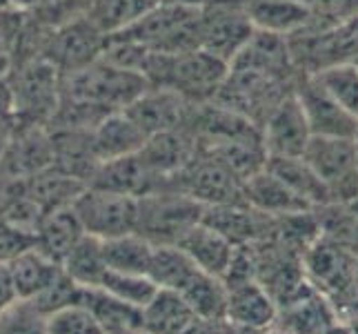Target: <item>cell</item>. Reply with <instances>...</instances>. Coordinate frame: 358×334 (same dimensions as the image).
Instances as JSON below:
<instances>
[{"label": "cell", "mask_w": 358, "mask_h": 334, "mask_svg": "<svg viewBox=\"0 0 358 334\" xmlns=\"http://www.w3.org/2000/svg\"><path fill=\"white\" fill-rule=\"evenodd\" d=\"M152 7V0H83V18L103 34L114 36L127 29Z\"/></svg>", "instance_id": "cell-35"}, {"label": "cell", "mask_w": 358, "mask_h": 334, "mask_svg": "<svg viewBox=\"0 0 358 334\" xmlns=\"http://www.w3.org/2000/svg\"><path fill=\"white\" fill-rule=\"evenodd\" d=\"M352 65H354V67H356V69H358V58H356V60H354V63H352Z\"/></svg>", "instance_id": "cell-52"}, {"label": "cell", "mask_w": 358, "mask_h": 334, "mask_svg": "<svg viewBox=\"0 0 358 334\" xmlns=\"http://www.w3.org/2000/svg\"><path fill=\"white\" fill-rule=\"evenodd\" d=\"M52 141V167L90 183L94 169L101 165L90 130H47Z\"/></svg>", "instance_id": "cell-22"}, {"label": "cell", "mask_w": 358, "mask_h": 334, "mask_svg": "<svg viewBox=\"0 0 358 334\" xmlns=\"http://www.w3.org/2000/svg\"><path fill=\"white\" fill-rule=\"evenodd\" d=\"M201 272L203 270L182 250H178L176 245H154V254H152V263H150L147 277H150L160 290H171L180 294Z\"/></svg>", "instance_id": "cell-34"}, {"label": "cell", "mask_w": 358, "mask_h": 334, "mask_svg": "<svg viewBox=\"0 0 358 334\" xmlns=\"http://www.w3.org/2000/svg\"><path fill=\"white\" fill-rule=\"evenodd\" d=\"M254 29L289 36L312 18V11L301 0H243Z\"/></svg>", "instance_id": "cell-30"}, {"label": "cell", "mask_w": 358, "mask_h": 334, "mask_svg": "<svg viewBox=\"0 0 358 334\" xmlns=\"http://www.w3.org/2000/svg\"><path fill=\"white\" fill-rule=\"evenodd\" d=\"M7 267L20 301L36 299L63 274V265L43 254L41 250H36V247L16 256Z\"/></svg>", "instance_id": "cell-28"}, {"label": "cell", "mask_w": 358, "mask_h": 334, "mask_svg": "<svg viewBox=\"0 0 358 334\" xmlns=\"http://www.w3.org/2000/svg\"><path fill=\"white\" fill-rule=\"evenodd\" d=\"M323 88L329 92V96L358 120V69L348 65H336L314 76Z\"/></svg>", "instance_id": "cell-40"}, {"label": "cell", "mask_w": 358, "mask_h": 334, "mask_svg": "<svg viewBox=\"0 0 358 334\" xmlns=\"http://www.w3.org/2000/svg\"><path fill=\"white\" fill-rule=\"evenodd\" d=\"M47 334H105L103 326L83 303H71L45 316Z\"/></svg>", "instance_id": "cell-41"}, {"label": "cell", "mask_w": 358, "mask_h": 334, "mask_svg": "<svg viewBox=\"0 0 358 334\" xmlns=\"http://www.w3.org/2000/svg\"><path fill=\"white\" fill-rule=\"evenodd\" d=\"M199 154V141L187 127H176L147 136L145 145L138 150V156L145 160L156 176L165 183L189 163Z\"/></svg>", "instance_id": "cell-20"}, {"label": "cell", "mask_w": 358, "mask_h": 334, "mask_svg": "<svg viewBox=\"0 0 358 334\" xmlns=\"http://www.w3.org/2000/svg\"><path fill=\"white\" fill-rule=\"evenodd\" d=\"M109 36L85 18H73L47 34L41 58L47 60L60 76L90 67L105 54Z\"/></svg>", "instance_id": "cell-11"}, {"label": "cell", "mask_w": 358, "mask_h": 334, "mask_svg": "<svg viewBox=\"0 0 358 334\" xmlns=\"http://www.w3.org/2000/svg\"><path fill=\"white\" fill-rule=\"evenodd\" d=\"M227 71L229 63L205 49H194L187 54L147 52L141 65V76L150 88L171 90L194 105L214 101Z\"/></svg>", "instance_id": "cell-1"}, {"label": "cell", "mask_w": 358, "mask_h": 334, "mask_svg": "<svg viewBox=\"0 0 358 334\" xmlns=\"http://www.w3.org/2000/svg\"><path fill=\"white\" fill-rule=\"evenodd\" d=\"M199 14L201 49L231 65V60L254 34V25L247 16L243 0H214L199 9Z\"/></svg>", "instance_id": "cell-12"}, {"label": "cell", "mask_w": 358, "mask_h": 334, "mask_svg": "<svg viewBox=\"0 0 358 334\" xmlns=\"http://www.w3.org/2000/svg\"><path fill=\"white\" fill-rule=\"evenodd\" d=\"M352 332L358 334V321H354V323H352Z\"/></svg>", "instance_id": "cell-49"}, {"label": "cell", "mask_w": 358, "mask_h": 334, "mask_svg": "<svg viewBox=\"0 0 358 334\" xmlns=\"http://www.w3.org/2000/svg\"><path fill=\"white\" fill-rule=\"evenodd\" d=\"M296 76H316L336 65H348L358 58V14L327 29L301 27L285 36Z\"/></svg>", "instance_id": "cell-3"}, {"label": "cell", "mask_w": 358, "mask_h": 334, "mask_svg": "<svg viewBox=\"0 0 358 334\" xmlns=\"http://www.w3.org/2000/svg\"><path fill=\"white\" fill-rule=\"evenodd\" d=\"M180 296L199 319L225 321L227 288H225L223 279L207 274V272H201V274L180 292Z\"/></svg>", "instance_id": "cell-38"}, {"label": "cell", "mask_w": 358, "mask_h": 334, "mask_svg": "<svg viewBox=\"0 0 358 334\" xmlns=\"http://www.w3.org/2000/svg\"><path fill=\"white\" fill-rule=\"evenodd\" d=\"M229 67L252 69L282 81H296V69L292 65L285 36L271 32L254 29L252 39L245 43V47L231 60Z\"/></svg>", "instance_id": "cell-21"}, {"label": "cell", "mask_w": 358, "mask_h": 334, "mask_svg": "<svg viewBox=\"0 0 358 334\" xmlns=\"http://www.w3.org/2000/svg\"><path fill=\"white\" fill-rule=\"evenodd\" d=\"M90 188L125 194L131 199H143V196L158 192L165 185V181L156 176L154 172L145 165V160L136 154H127L120 158L103 160L101 165L94 169L90 179Z\"/></svg>", "instance_id": "cell-18"}, {"label": "cell", "mask_w": 358, "mask_h": 334, "mask_svg": "<svg viewBox=\"0 0 358 334\" xmlns=\"http://www.w3.org/2000/svg\"><path fill=\"white\" fill-rule=\"evenodd\" d=\"M154 245L141 234H122L116 239L103 241V256L107 270L125 272V274H145L150 272Z\"/></svg>", "instance_id": "cell-37"}, {"label": "cell", "mask_w": 358, "mask_h": 334, "mask_svg": "<svg viewBox=\"0 0 358 334\" xmlns=\"http://www.w3.org/2000/svg\"><path fill=\"white\" fill-rule=\"evenodd\" d=\"M176 247L187 254L203 272L218 279H223L227 274L231 258L236 254V245H231L214 228L205 225L203 218L201 223H196L194 228H189L182 234Z\"/></svg>", "instance_id": "cell-24"}, {"label": "cell", "mask_w": 358, "mask_h": 334, "mask_svg": "<svg viewBox=\"0 0 358 334\" xmlns=\"http://www.w3.org/2000/svg\"><path fill=\"white\" fill-rule=\"evenodd\" d=\"M265 167L285 183L296 196H301L312 209L331 203L327 185L305 163L303 156H269Z\"/></svg>", "instance_id": "cell-29"}, {"label": "cell", "mask_w": 358, "mask_h": 334, "mask_svg": "<svg viewBox=\"0 0 358 334\" xmlns=\"http://www.w3.org/2000/svg\"><path fill=\"white\" fill-rule=\"evenodd\" d=\"M278 330L285 334H331L338 326L334 307L314 288L278 307Z\"/></svg>", "instance_id": "cell-23"}, {"label": "cell", "mask_w": 358, "mask_h": 334, "mask_svg": "<svg viewBox=\"0 0 358 334\" xmlns=\"http://www.w3.org/2000/svg\"><path fill=\"white\" fill-rule=\"evenodd\" d=\"M60 265H63L65 274L71 281H76L80 288H98L107 272L103 241L90 237V234H83V239L71 247Z\"/></svg>", "instance_id": "cell-36"}, {"label": "cell", "mask_w": 358, "mask_h": 334, "mask_svg": "<svg viewBox=\"0 0 358 334\" xmlns=\"http://www.w3.org/2000/svg\"><path fill=\"white\" fill-rule=\"evenodd\" d=\"M114 36L145 47L156 54H187L201 49V14L189 7L154 5Z\"/></svg>", "instance_id": "cell-5"}, {"label": "cell", "mask_w": 358, "mask_h": 334, "mask_svg": "<svg viewBox=\"0 0 358 334\" xmlns=\"http://www.w3.org/2000/svg\"><path fill=\"white\" fill-rule=\"evenodd\" d=\"M92 139H94L96 154L103 163V160H109V158L136 154L145 145L147 136L125 111L120 109L98 123L92 132Z\"/></svg>", "instance_id": "cell-27"}, {"label": "cell", "mask_w": 358, "mask_h": 334, "mask_svg": "<svg viewBox=\"0 0 358 334\" xmlns=\"http://www.w3.org/2000/svg\"><path fill=\"white\" fill-rule=\"evenodd\" d=\"M263 147L269 156H303L307 143L312 139L310 123H307L299 98L289 94L261 127Z\"/></svg>", "instance_id": "cell-17"}, {"label": "cell", "mask_w": 358, "mask_h": 334, "mask_svg": "<svg viewBox=\"0 0 358 334\" xmlns=\"http://www.w3.org/2000/svg\"><path fill=\"white\" fill-rule=\"evenodd\" d=\"M294 83L296 81L274 78L252 69L229 67L214 103L247 118L256 127H263V123L271 111L285 101L289 94H294Z\"/></svg>", "instance_id": "cell-6"}, {"label": "cell", "mask_w": 358, "mask_h": 334, "mask_svg": "<svg viewBox=\"0 0 358 334\" xmlns=\"http://www.w3.org/2000/svg\"><path fill=\"white\" fill-rule=\"evenodd\" d=\"M141 312L145 334H185L199 321L180 294L160 288Z\"/></svg>", "instance_id": "cell-31"}, {"label": "cell", "mask_w": 358, "mask_h": 334, "mask_svg": "<svg viewBox=\"0 0 358 334\" xmlns=\"http://www.w3.org/2000/svg\"><path fill=\"white\" fill-rule=\"evenodd\" d=\"M71 209L83 232L101 241L131 234L138 223V199L90 185H85L83 192L73 199Z\"/></svg>", "instance_id": "cell-10"}, {"label": "cell", "mask_w": 358, "mask_h": 334, "mask_svg": "<svg viewBox=\"0 0 358 334\" xmlns=\"http://www.w3.org/2000/svg\"><path fill=\"white\" fill-rule=\"evenodd\" d=\"M163 188H171L185 196H189L203 207L212 205H245L243 181L234 172L220 163L218 158L199 150L178 174L167 179Z\"/></svg>", "instance_id": "cell-8"}, {"label": "cell", "mask_w": 358, "mask_h": 334, "mask_svg": "<svg viewBox=\"0 0 358 334\" xmlns=\"http://www.w3.org/2000/svg\"><path fill=\"white\" fill-rule=\"evenodd\" d=\"M192 107L194 103L185 101L176 92L163 88H147L122 111L145 132V136H152L158 132L185 127L189 120Z\"/></svg>", "instance_id": "cell-16"}, {"label": "cell", "mask_w": 358, "mask_h": 334, "mask_svg": "<svg viewBox=\"0 0 358 334\" xmlns=\"http://www.w3.org/2000/svg\"><path fill=\"white\" fill-rule=\"evenodd\" d=\"M120 334H145L143 330H136V332H120Z\"/></svg>", "instance_id": "cell-50"}, {"label": "cell", "mask_w": 358, "mask_h": 334, "mask_svg": "<svg viewBox=\"0 0 358 334\" xmlns=\"http://www.w3.org/2000/svg\"><path fill=\"white\" fill-rule=\"evenodd\" d=\"M258 334H285V332L278 330V328H269V330H265V332H258Z\"/></svg>", "instance_id": "cell-48"}, {"label": "cell", "mask_w": 358, "mask_h": 334, "mask_svg": "<svg viewBox=\"0 0 358 334\" xmlns=\"http://www.w3.org/2000/svg\"><path fill=\"white\" fill-rule=\"evenodd\" d=\"M14 127H47L60 105V74L43 58L18 63L7 74Z\"/></svg>", "instance_id": "cell-4"}, {"label": "cell", "mask_w": 358, "mask_h": 334, "mask_svg": "<svg viewBox=\"0 0 358 334\" xmlns=\"http://www.w3.org/2000/svg\"><path fill=\"white\" fill-rule=\"evenodd\" d=\"M49 3H56V0H11V7H16V9H34V7L49 5Z\"/></svg>", "instance_id": "cell-47"}, {"label": "cell", "mask_w": 358, "mask_h": 334, "mask_svg": "<svg viewBox=\"0 0 358 334\" xmlns=\"http://www.w3.org/2000/svg\"><path fill=\"white\" fill-rule=\"evenodd\" d=\"M203 223L214 228L231 245H252L274 234L276 216L258 212L252 205H212L205 207Z\"/></svg>", "instance_id": "cell-19"}, {"label": "cell", "mask_w": 358, "mask_h": 334, "mask_svg": "<svg viewBox=\"0 0 358 334\" xmlns=\"http://www.w3.org/2000/svg\"><path fill=\"white\" fill-rule=\"evenodd\" d=\"M205 207L171 188H160L138 199V223L136 234H141L152 245H176L189 228L201 223Z\"/></svg>", "instance_id": "cell-7"}, {"label": "cell", "mask_w": 358, "mask_h": 334, "mask_svg": "<svg viewBox=\"0 0 358 334\" xmlns=\"http://www.w3.org/2000/svg\"><path fill=\"white\" fill-rule=\"evenodd\" d=\"M294 96L303 107L312 136H338V139L358 136V120L350 111H345L314 76H296Z\"/></svg>", "instance_id": "cell-15"}, {"label": "cell", "mask_w": 358, "mask_h": 334, "mask_svg": "<svg viewBox=\"0 0 358 334\" xmlns=\"http://www.w3.org/2000/svg\"><path fill=\"white\" fill-rule=\"evenodd\" d=\"M36 247V232L0 216V263L9 265L16 256Z\"/></svg>", "instance_id": "cell-44"}, {"label": "cell", "mask_w": 358, "mask_h": 334, "mask_svg": "<svg viewBox=\"0 0 358 334\" xmlns=\"http://www.w3.org/2000/svg\"><path fill=\"white\" fill-rule=\"evenodd\" d=\"M214 0H152V5H167V7H189V9H203L205 5Z\"/></svg>", "instance_id": "cell-46"}, {"label": "cell", "mask_w": 358, "mask_h": 334, "mask_svg": "<svg viewBox=\"0 0 358 334\" xmlns=\"http://www.w3.org/2000/svg\"><path fill=\"white\" fill-rule=\"evenodd\" d=\"M83 188H85L83 181L71 179L63 174V172H58L56 167H47L24 183H18L20 194L38 207L41 214L71 205L73 199L83 192Z\"/></svg>", "instance_id": "cell-26"}, {"label": "cell", "mask_w": 358, "mask_h": 334, "mask_svg": "<svg viewBox=\"0 0 358 334\" xmlns=\"http://www.w3.org/2000/svg\"><path fill=\"white\" fill-rule=\"evenodd\" d=\"M83 228L73 214L71 205L54 209L41 216L36 225V250H41L54 261L63 263L69 250L83 239Z\"/></svg>", "instance_id": "cell-32"}, {"label": "cell", "mask_w": 358, "mask_h": 334, "mask_svg": "<svg viewBox=\"0 0 358 334\" xmlns=\"http://www.w3.org/2000/svg\"><path fill=\"white\" fill-rule=\"evenodd\" d=\"M245 201L258 212H265L269 216H285L296 212H310L301 196H296L285 183L278 176H274L267 167H263L258 174L250 176L245 183Z\"/></svg>", "instance_id": "cell-25"}, {"label": "cell", "mask_w": 358, "mask_h": 334, "mask_svg": "<svg viewBox=\"0 0 358 334\" xmlns=\"http://www.w3.org/2000/svg\"><path fill=\"white\" fill-rule=\"evenodd\" d=\"M150 85L141 74L122 69L107 60H96L90 67L60 76V101L78 103L109 116L125 109Z\"/></svg>", "instance_id": "cell-2"}, {"label": "cell", "mask_w": 358, "mask_h": 334, "mask_svg": "<svg viewBox=\"0 0 358 334\" xmlns=\"http://www.w3.org/2000/svg\"><path fill=\"white\" fill-rule=\"evenodd\" d=\"M80 292L83 288L78 286L76 281H71L65 272L60 274L52 286H49L43 294H38L36 299H31L29 303H34V307L38 310L41 314H52L56 310L65 305H71V303H78L80 301Z\"/></svg>", "instance_id": "cell-43"}, {"label": "cell", "mask_w": 358, "mask_h": 334, "mask_svg": "<svg viewBox=\"0 0 358 334\" xmlns=\"http://www.w3.org/2000/svg\"><path fill=\"white\" fill-rule=\"evenodd\" d=\"M101 290L109 292L116 299L125 301L129 305L136 307H143L152 301V296L158 292V286L145 274H125V272H114V270H107L105 277L101 281Z\"/></svg>", "instance_id": "cell-39"}, {"label": "cell", "mask_w": 358, "mask_h": 334, "mask_svg": "<svg viewBox=\"0 0 358 334\" xmlns=\"http://www.w3.org/2000/svg\"><path fill=\"white\" fill-rule=\"evenodd\" d=\"M0 334H47L45 314L29 301H16L0 312Z\"/></svg>", "instance_id": "cell-42"}, {"label": "cell", "mask_w": 358, "mask_h": 334, "mask_svg": "<svg viewBox=\"0 0 358 334\" xmlns=\"http://www.w3.org/2000/svg\"><path fill=\"white\" fill-rule=\"evenodd\" d=\"M227 288L225 321L241 334H258L276 326L278 305L256 279L223 281Z\"/></svg>", "instance_id": "cell-14"}, {"label": "cell", "mask_w": 358, "mask_h": 334, "mask_svg": "<svg viewBox=\"0 0 358 334\" xmlns=\"http://www.w3.org/2000/svg\"><path fill=\"white\" fill-rule=\"evenodd\" d=\"M87 310L96 316L103 326L105 334H120V332H136L143 330V312L141 307L129 305L116 299L101 288H83L80 301Z\"/></svg>", "instance_id": "cell-33"}, {"label": "cell", "mask_w": 358, "mask_h": 334, "mask_svg": "<svg viewBox=\"0 0 358 334\" xmlns=\"http://www.w3.org/2000/svg\"><path fill=\"white\" fill-rule=\"evenodd\" d=\"M356 163H358V136H356Z\"/></svg>", "instance_id": "cell-51"}, {"label": "cell", "mask_w": 358, "mask_h": 334, "mask_svg": "<svg viewBox=\"0 0 358 334\" xmlns=\"http://www.w3.org/2000/svg\"><path fill=\"white\" fill-rule=\"evenodd\" d=\"M20 301L18 294H16V288L14 283H11V274H9V267L0 263V312L9 307L11 303Z\"/></svg>", "instance_id": "cell-45"}, {"label": "cell", "mask_w": 358, "mask_h": 334, "mask_svg": "<svg viewBox=\"0 0 358 334\" xmlns=\"http://www.w3.org/2000/svg\"><path fill=\"white\" fill-rule=\"evenodd\" d=\"M303 160L327 185L331 203L358 201L356 139L312 136L303 152Z\"/></svg>", "instance_id": "cell-9"}, {"label": "cell", "mask_w": 358, "mask_h": 334, "mask_svg": "<svg viewBox=\"0 0 358 334\" xmlns=\"http://www.w3.org/2000/svg\"><path fill=\"white\" fill-rule=\"evenodd\" d=\"M356 270H358V256L345 245L323 237V234L303 252L305 279L327 301L336 299L350 286Z\"/></svg>", "instance_id": "cell-13"}]
</instances>
